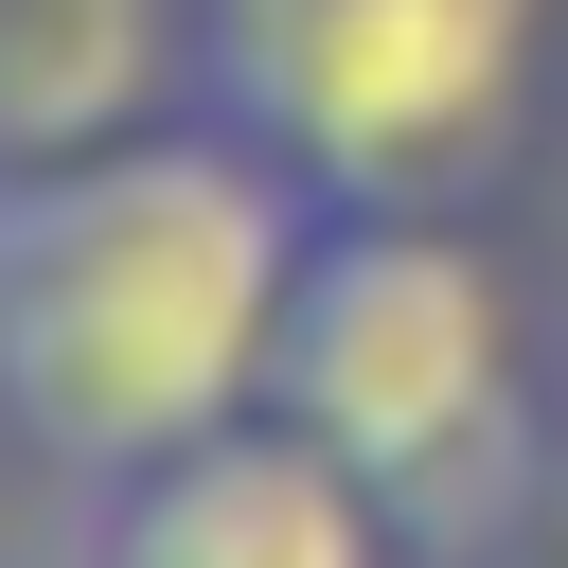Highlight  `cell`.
I'll use <instances>...</instances> for the list:
<instances>
[{
  "mask_svg": "<svg viewBox=\"0 0 568 568\" xmlns=\"http://www.w3.org/2000/svg\"><path fill=\"white\" fill-rule=\"evenodd\" d=\"M160 53H178V0H0V178L142 142Z\"/></svg>",
  "mask_w": 568,
  "mask_h": 568,
  "instance_id": "cell-5",
  "label": "cell"
},
{
  "mask_svg": "<svg viewBox=\"0 0 568 568\" xmlns=\"http://www.w3.org/2000/svg\"><path fill=\"white\" fill-rule=\"evenodd\" d=\"M71 568H390V497L320 426L248 408L213 444H160V462L89 479V550Z\"/></svg>",
  "mask_w": 568,
  "mask_h": 568,
  "instance_id": "cell-4",
  "label": "cell"
},
{
  "mask_svg": "<svg viewBox=\"0 0 568 568\" xmlns=\"http://www.w3.org/2000/svg\"><path fill=\"white\" fill-rule=\"evenodd\" d=\"M550 0H195V89L302 195H426L497 142Z\"/></svg>",
  "mask_w": 568,
  "mask_h": 568,
  "instance_id": "cell-3",
  "label": "cell"
},
{
  "mask_svg": "<svg viewBox=\"0 0 568 568\" xmlns=\"http://www.w3.org/2000/svg\"><path fill=\"white\" fill-rule=\"evenodd\" d=\"M320 195L248 124H142L0 178V444L53 479H124L160 444L248 426L284 355Z\"/></svg>",
  "mask_w": 568,
  "mask_h": 568,
  "instance_id": "cell-1",
  "label": "cell"
},
{
  "mask_svg": "<svg viewBox=\"0 0 568 568\" xmlns=\"http://www.w3.org/2000/svg\"><path fill=\"white\" fill-rule=\"evenodd\" d=\"M266 408L320 426L390 515H497L515 462V302L426 195H320Z\"/></svg>",
  "mask_w": 568,
  "mask_h": 568,
  "instance_id": "cell-2",
  "label": "cell"
}]
</instances>
